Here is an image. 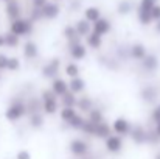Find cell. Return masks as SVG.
Segmentation results:
<instances>
[{"mask_svg": "<svg viewBox=\"0 0 160 159\" xmlns=\"http://www.w3.org/2000/svg\"><path fill=\"white\" fill-rule=\"evenodd\" d=\"M33 28H34V22L31 19H23V17L11 20V25H9V31L20 36V38L22 36H30L33 33Z\"/></svg>", "mask_w": 160, "mask_h": 159, "instance_id": "cell-1", "label": "cell"}, {"mask_svg": "<svg viewBox=\"0 0 160 159\" xmlns=\"http://www.w3.org/2000/svg\"><path fill=\"white\" fill-rule=\"evenodd\" d=\"M25 114H28L27 105H25L23 102H20V100H14V102H11V105L6 108V111H5V119H6L8 122L14 123V122H19Z\"/></svg>", "mask_w": 160, "mask_h": 159, "instance_id": "cell-2", "label": "cell"}, {"mask_svg": "<svg viewBox=\"0 0 160 159\" xmlns=\"http://www.w3.org/2000/svg\"><path fill=\"white\" fill-rule=\"evenodd\" d=\"M68 148H70V153H72L73 156H76V158H84V156L87 155V151H89V144H87L84 139L76 137V139H72Z\"/></svg>", "mask_w": 160, "mask_h": 159, "instance_id": "cell-3", "label": "cell"}, {"mask_svg": "<svg viewBox=\"0 0 160 159\" xmlns=\"http://www.w3.org/2000/svg\"><path fill=\"white\" fill-rule=\"evenodd\" d=\"M129 137L137 145L148 144V130L145 126H142V125H134L132 130H131V133H129Z\"/></svg>", "mask_w": 160, "mask_h": 159, "instance_id": "cell-4", "label": "cell"}, {"mask_svg": "<svg viewBox=\"0 0 160 159\" xmlns=\"http://www.w3.org/2000/svg\"><path fill=\"white\" fill-rule=\"evenodd\" d=\"M112 130L115 134H120V136H129L131 130H132V123L124 119V117H118L112 122Z\"/></svg>", "mask_w": 160, "mask_h": 159, "instance_id": "cell-5", "label": "cell"}, {"mask_svg": "<svg viewBox=\"0 0 160 159\" xmlns=\"http://www.w3.org/2000/svg\"><path fill=\"white\" fill-rule=\"evenodd\" d=\"M59 69H61V59L59 58H53V59H50L42 67V77L44 78H48V80H53V78L58 77Z\"/></svg>", "mask_w": 160, "mask_h": 159, "instance_id": "cell-6", "label": "cell"}, {"mask_svg": "<svg viewBox=\"0 0 160 159\" xmlns=\"http://www.w3.org/2000/svg\"><path fill=\"white\" fill-rule=\"evenodd\" d=\"M104 145H106V150L109 153H120L121 148H123V136L120 134H110L107 139H104Z\"/></svg>", "mask_w": 160, "mask_h": 159, "instance_id": "cell-7", "label": "cell"}, {"mask_svg": "<svg viewBox=\"0 0 160 159\" xmlns=\"http://www.w3.org/2000/svg\"><path fill=\"white\" fill-rule=\"evenodd\" d=\"M68 52H70V56H72L73 61H81V59H84L87 56V49H86V45L81 41L68 45Z\"/></svg>", "mask_w": 160, "mask_h": 159, "instance_id": "cell-8", "label": "cell"}, {"mask_svg": "<svg viewBox=\"0 0 160 159\" xmlns=\"http://www.w3.org/2000/svg\"><path fill=\"white\" fill-rule=\"evenodd\" d=\"M140 64H142V67H143L146 72H151V73H152V72H156V70L159 69L160 61L154 53H148V55L140 61Z\"/></svg>", "mask_w": 160, "mask_h": 159, "instance_id": "cell-9", "label": "cell"}, {"mask_svg": "<svg viewBox=\"0 0 160 159\" xmlns=\"http://www.w3.org/2000/svg\"><path fill=\"white\" fill-rule=\"evenodd\" d=\"M41 9H42L44 19H47V20L56 19V17L59 16V13H61V6L58 5V2H48V3H47L45 6H42Z\"/></svg>", "mask_w": 160, "mask_h": 159, "instance_id": "cell-10", "label": "cell"}, {"mask_svg": "<svg viewBox=\"0 0 160 159\" xmlns=\"http://www.w3.org/2000/svg\"><path fill=\"white\" fill-rule=\"evenodd\" d=\"M5 11H6V16H8L9 20H16V19L22 17V8H20V5H19L17 0H9L6 3Z\"/></svg>", "mask_w": 160, "mask_h": 159, "instance_id": "cell-11", "label": "cell"}, {"mask_svg": "<svg viewBox=\"0 0 160 159\" xmlns=\"http://www.w3.org/2000/svg\"><path fill=\"white\" fill-rule=\"evenodd\" d=\"M110 28H112V24H110V20L106 19V17H101V19H98L97 22L92 24V31L98 33L100 36H106L107 33L110 31Z\"/></svg>", "mask_w": 160, "mask_h": 159, "instance_id": "cell-12", "label": "cell"}, {"mask_svg": "<svg viewBox=\"0 0 160 159\" xmlns=\"http://www.w3.org/2000/svg\"><path fill=\"white\" fill-rule=\"evenodd\" d=\"M50 89L53 91L58 97H61V95H64V94L68 91V83H67L64 78H59V77H56V78H53V80H52Z\"/></svg>", "mask_w": 160, "mask_h": 159, "instance_id": "cell-13", "label": "cell"}, {"mask_svg": "<svg viewBox=\"0 0 160 159\" xmlns=\"http://www.w3.org/2000/svg\"><path fill=\"white\" fill-rule=\"evenodd\" d=\"M75 28L79 38H86L87 34L92 33V22H89L87 19H78L75 22Z\"/></svg>", "mask_w": 160, "mask_h": 159, "instance_id": "cell-14", "label": "cell"}, {"mask_svg": "<svg viewBox=\"0 0 160 159\" xmlns=\"http://www.w3.org/2000/svg\"><path fill=\"white\" fill-rule=\"evenodd\" d=\"M129 55H131L132 59H135V61H142V59L148 55V50H146V47H145L142 42H135V44L131 45Z\"/></svg>", "mask_w": 160, "mask_h": 159, "instance_id": "cell-15", "label": "cell"}, {"mask_svg": "<svg viewBox=\"0 0 160 159\" xmlns=\"http://www.w3.org/2000/svg\"><path fill=\"white\" fill-rule=\"evenodd\" d=\"M140 95H142V100H143V102H146V103H152V102L157 100V97H159V91H157L154 86H146V87L142 89Z\"/></svg>", "mask_w": 160, "mask_h": 159, "instance_id": "cell-16", "label": "cell"}, {"mask_svg": "<svg viewBox=\"0 0 160 159\" xmlns=\"http://www.w3.org/2000/svg\"><path fill=\"white\" fill-rule=\"evenodd\" d=\"M86 45L93 49V50H98L101 45H103V36H100L98 33L92 31L90 34L86 36Z\"/></svg>", "mask_w": 160, "mask_h": 159, "instance_id": "cell-17", "label": "cell"}, {"mask_svg": "<svg viewBox=\"0 0 160 159\" xmlns=\"http://www.w3.org/2000/svg\"><path fill=\"white\" fill-rule=\"evenodd\" d=\"M68 89L72 91V92H75L76 95L78 94H81V92H84V89H86V81L81 78V77H75V78H70V81H68Z\"/></svg>", "mask_w": 160, "mask_h": 159, "instance_id": "cell-18", "label": "cell"}, {"mask_svg": "<svg viewBox=\"0 0 160 159\" xmlns=\"http://www.w3.org/2000/svg\"><path fill=\"white\" fill-rule=\"evenodd\" d=\"M38 55H39V49H38L36 42L27 41V42L23 44V56H25L27 59H36Z\"/></svg>", "mask_w": 160, "mask_h": 159, "instance_id": "cell-19", "label": "cell"}, {"mask_svg": "<svg viewBox=\"0 0 160 159\" xmlns=\"http://www.w3.org/2000/svg\"><path fill=\"white\" fill-rule=\"evenodd\" d=\"M110 134H113V130H112V125H109L106 122H101L97 125V133H95V137L98 139H107Z\"/></svg>", "mask_w": 160, "mask_h": 159, "instance_id": "cell-20", "label": "cell"}, {"mask_svg": "<svg viewBox=\"0 0 160 159\" xmlns=\"http://www.w3.org/2000/svg\"><path fill=\"white\" fill-rule=\"evenodd\" d=\"M28 123H30V126H31V128L39 130V128H42V126H44V123H45V117L41 114V111H39V112H33V114H30Z\"/></svg>", "mask_w": 160, "mask_h": 159, "instance_id": "cell-21", "label": "cell"}, {"mask_svg": "<svg viewBox=\"0 0 160 159\" xmlns=\"http://www.w3.org/2000/svg\"><path fill=\"white\" fill-rule=\"evenodd\" d=\"M76 108H78V111H81V112H86V114H87V112L93 108V100H92L90 97H87V95H84V97H78Z\"/></svg>", "mask_w": 160, "mask_h": 159, "instance_id": "cell-22", "label": "cell"}, {"mask_svg": "<svg viewBox=\"0 0 160 159\" xmlns=\"http://www.w3.org/2000/svg\"><path fill=\"white\" fill-rule=\"evenodd\" d=\"M84 19H87L89 22H97L98 19H101V11L97 6H87L84 9Z\"/></svg>", "mask_w": 160, "mask_h": 159, "instance_id": "cell-23", "label": "cell"}, {"mask_svg": "<svg viewBox=\"0 0 160 159\" xmlns=\"http://www.w3.org/2000/svg\"><path fill=\"white\" fill-rule=\"evenodd\" d=\"M42 111H44L47 115H52L54 112H58V111H59V102H58V98L44 100V102H42Z\"/></svg>", "mask_w": 160, "mask_h": 159, "instance_id": "cell-24", "label": "cell"}, {"mask_svg": "<svg viewBox=\"0 0 160 159\" xmlns=\"http://www.w3.org/2000/svg\"><path fill=\"white\" fill-rule=\"evenodd\" d=\"M76 114H78V112H76V108H75V106H62V109H61V112H59L61 120L65 122V123H68Z\"/></svg>", "mask_w": 160, "mask_h": 159, "instance_id": "cell-25", "label": "cell"}, {"mask_svg": "<svg viewBox=\"0 0 160 159\" xmlns=\"http://www.w3.org/2000/svg\"><path fill=\"white\" fill-rule=\"evenodd\" d=\"M59 98H61V103H62V106H75V108H76L78 97H76V94H75V92H72L70 89H68V91H67L64 95H61Z\"/></svg>", "mask_w": 160, "mask_h": 159, "instance_id": "cell-26", "label": "cell"}, {"mask_svg": "<svg viewBox=\"0 0 160 159\" xmlns=\"http://www.w3.org/2000/svg\"><path fill=\"white\" fill-rule=\"evenodd\" d=\"M132 8L134 6H132V3L129 0H120L118 5H117V13L120 16H128V14L132 13Z\"/></svg>", "mask_w": 160, "mask_h": 159, "instance_id": "cell-27", "label": "cell"}, {"mask_svg": "<svg viewBox=\"0 0 160 159\" xmlns=\"http://www.w3.org/2000/svg\"><path fill=\"white\" fill-rule=\"evenodd\" d=\"M5 44H6L8 49L12 50V49H16V47L20 44V36H17V34L8 31V33H5Z\"/></svg>", "mask_w": 160, "mask_h": 159, "instance_id": "cell-28", "label": "cell"}, {"mask_svg": "<svg viewBox=\"0 0 160 159\" xmlns=\"http://www.w3.org/2000/svg\"><path fill=\"white\" fill-rule=\"evenodd\" d=\"M87 119L93 123H101L104 122V115H103V111L98 109V108H92L89 112H87Z\"/></svg>", "mask_w": 160, "mask_h": 159, "instance_id": "cell-29", "label": "cell"}, {"mask_svg": "<svg viewBox=\"0 0 160 159\" xmlns=\"http://www.w3.org/2000/svg\"><path fill=\"white\" fill-rule=\"evenodd\" d=\"M86 120H87V119H86L82 114H76L67 125H68L70 128H73V130H79V131H81L82 126H84V123H86Z\"/></svg>", "mask_w": 160, "mask_h": 159, "instance_id": "cell-30", "label": "cell"}, {"mask_svg": "<svg viewBox=\"0 0 160 159\" xmlns=\"http://www.w3.org/2000/svg\"><path fill=\"white\" fill-rule=\"evenodd\" d=\"M62 36H64V39H65L67 42H70V41H73V39L79 38V36H78V33H76L75 25H67V27L62 30Z\"/></svg>", "mask_w": 160, "mask_h": 159, "instance_id": "cell-31", "label": "cell"}, {"mask_svg": "<svg viewBox=\"0 0 160 159\" xmlns=\"http://www.w3.org/2000/svg\"><path fill=\"white\" fill-rule=\"evenodd\" d=\"M79 66L78 64H75V62H70V64H67L65 66V75L68 77V78H75V77H79Z\"/></svg>", "mask_w": 160, "mask_h": 159, "instance_id": "cell-32", "label": "cell"}, {"mask_svg": "<svg viewBox=\"0 0 160 159\" xmlns=\"http://www.w3.org/2000/svg\"><path fill=\"white\" fill-rule=\"evenodd\" d=\"M97 125H98V123H93V122H90V120L87 119L81 131H82L84 134H87V136H95V133H97Z\"/></svg>", "mask_w": 160, "mask_h": 159, "instance_id": "cell-33", "label": "cell"}, {"mask_svg": "<svg viewBox=\"0 0 160 159\" xmlns=\"http://www.w3.org/2000/svg\"><path fill=\"white\" fill-rule=\"evenodd\" d=\"M20 69V59L17 56H9V61H8V70L9 72H17Z\"/></svg>", "mask_w": 160, "mask_h": 159, "instance_id": "cell-34", "label": "cell"}, {"mask_svg": "<svg viewBox=\"0 0 160 159\" xmlns=\"http://www.w3.org/2000/svg\"><path fill=\"white\" fill-rule=\"evenodd\" d=\"M148 144H152V145L160 144V136L156 130H148Z\"/></svg>", "mask_w": 160, "mask_h": 159, "instance_id": "cell-35", "label": "cell"}, {"mask_svg": "<svg viewBox=\"0 0 160 159\" xmlns=\"http://www.w3.org/2000/svg\"><path fill=\"white\" fill-rule=\"evenodd\" d=\"M28 19H31L33 22H38V20L44 19V16H42V9H41V8H34V6H33V11L30 13V17H28Z\"/></svg>", "mask_w": 160, "mask_h": 159, "instance_id": "cell-36", "label": "cell"}, {"mask_svg": "<svg viewBox=\"0 0 160 159\" xmlns=\"http://www.w3.org/2000/svg\"><path fill=\"white\" fill-rule=\"evenodd\" d=\"M52 98H59L56 94H54L52 89H45V91H42V94H41V100L44 102V100H52Z\"/></svg>", "mask_w": 160, "mask_h": 159, "instance_id": "cell-37", "label": "cell"}, {"mask_svg": "<svg viewBox=\"0 0 160 159\" xmlns=\"http://www.w3.org/2000/svg\"><path fill=\"white\" fill-rule=\"evenodd\" d=\"M8 61H9V56H6L5 53H0V72L8 70Z\"/></svg>", "mask_w": 160, "mask_h": 159, "instance_id": "cell-38", "label": "cell"}, {"mask_svg": "<svg viewBox=\"0 0 160 159\" xmlns=\"http://www.w3.org/2000/svg\"><path fill=\"white\" fill-rule=\"evenodd\" d=\"M151 122H152L154 125L160 122V108H159V106L152 109V112H151Z\"/></svg>", "mask_w": 160, "mask_h": 159, "instance_id": "cell-39", "label": "cell"}, {"mask_svg": "<svg viewBox=\"0 0 160 159\" xmlns=\"http://www.w3.org/2000/svg\"><path fill=\"white\" fill-rule=\"evenodd\" d=\"M152 20H154V22L160 20V5L159 3H156L154 8H152Z\"/></svg>", "mask_w": 160, "mask_h": 159, "instance_id": "cell-40", "label": "cell"}, {"mask_svg": "<svg viewBox=\"0 0 160 159\" xmlns=\"http://www.w3.org/2000/svg\"><path fill=\"white\" fill-rule=\"evenodd\" d=\"M16 159H31V153L28 150H20V151H17Z\"/></svg>", "mask_w": 160, "mask_h": 159, "instance_id": "cell-41", "label": "cell"}, {"mask_svg": "<svg viewBox=\"0 0 160 159\" xmlns=\"http://www.w3.org/2000/svg\"><path fill=\"white\" fill-rule=\"evenodd\" d=\"M31 3H33L34 8H42L48 3V0H31Z\"/></svg>", "mask_w": 160, "mask_h": 159, "instance_id": "cell-42", "label": "cell"}, {"mask_svg": "<svg viewBox=\"0 0 160 159\" xmlns=\"http://www.w3.org/2000/svg\"><path fill=\"white\" fill-rule=\"evenodd\" d=\"M3 47H6V44H5V34L0 33V49H3Z\"/></svg>", "mask_w": 160, "mask_h": 159, "instance_id": "cell-43", "label": "cell"}, {"mask_svg": "<svg viewBox=\"0 0 160 159\" xmlns=\"http://www.w3.org/2000/svg\"><path fill=\"white\" fill-rule=\"evenodd\" d=\"M156 31L160 34V20H157V22H156Z\"/></svg>", "mask_w": 160, "mask_h": 159, "instance_id": "cell-44", "label": "cell"}, {"mask_svg": "<svg viewBox=\"0 0 160 159\" xmlns=\"http://www.w3.org/2000/svg\"><path fill=\"white\" fill-rule=\"evenodd\" d=\"M154 130L157 131V134H159V136H160V122H159V123H156V126H154Z\"/></svg>", "mask_w": 160, "mask_h": 159, "instance_id": "cell-45", "label": "cell"}, {"mask_svg": "<svg viewBox=\"0 0 160 159\" xmlns=\"http://www.w3.org/2000/svg\"><path fill=\"white\" fill-rule=\"evenodd\" d=\"M154 159H160V151L157 153V155H156V158H154Z\"/></svg>", "mask_w": 160, "mask_h": 159, "instance_id": "cell-46", "label": "cell"}, {"mask_svg": "<svg viewBox=\"0 0 160 159\" xmlns=\"http://www.w3.org/2000/svg\"><path fill=\"white\" fill-rule=\"evenodd\" d=\"M0 2H5V3H8V2H9V0H0Z\"/></svg>", "mask_w": 160, "mask_h": 159, "instance_id": "cell-47", "label": "cell"}, {"mask_svg": "<svg viewBox=\"0 0 160 159\" xmlns=\"http://www.w3.org/2000/svg\"><path fill=\"white\" fill-rule=\"evenodd\" d=\"M54 2H61V0H54Z\"/></svg>", "mask_w": 160, "mask_h": 159, "instance_id": "cell-48", "label": "cell"}, {"mask_svg": "<svg viewBox=\"0 0 160 159\" xmlns=\"http://www.w3.org/2000/svg\"><path fill=\"white\" fill-rule=\"evenodd\" d=\"M0 80H2V73H0Z\"/></svg>", "mask_w": 160, "mask_h": 159, "instance_id": "cell-49", "label": "cell"}, {"mask_svg": "<svg viewBox=\"0 0 160 159\" xmlns=\"http://www.w3.org/2000/svg\"><path fill=\"white\" fill-rule=\"evenodd\" d=\"M156 2H159V0H156Z\"/></svg>", "mask_w": 160, "mask_h": 159, "instance_id": "cell-50", "label": "cell"}, {"mask_svg": "<svg viewBox=\"0 0 160 159\" xmlns=\"http://www.w3.org/2000/svg\"><path fill=\"white\" fill-rule=\"evenodd\" d=\"M159 108H160V105H159Z\"/></svg>", "mask_w": 160, "mask_h": 159, "instance_id": "cell-51", "label": "cell"}]
</instances>
